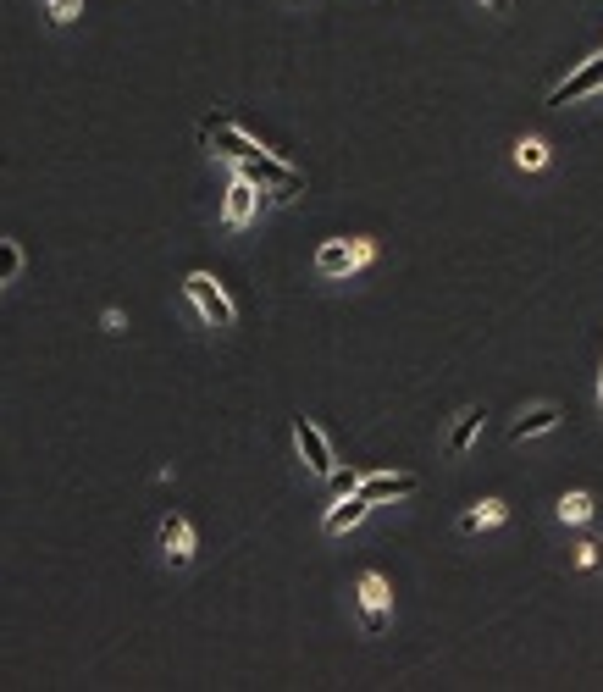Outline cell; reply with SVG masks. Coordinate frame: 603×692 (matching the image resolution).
Segmentation results:
<instances>
[{
	"label": "cell",
	"instance_id": "cell-1",
	"mask_svg": "<svg viewBox=\"0 0 603 692\" xmlns=\"http://www.w3.org/2000/svg\"><path fill=\"white\" fill-rule=\"evenodd\" d=\"M233 172L238 178H249L261 194H272V200H294L299 189H305V178H299L288 161H277V156H255V161H233Z\"/></svg>",
	"mask_w": 603,
	"mask_h": 692
},
{
	"label": "cell",
	"instance_id": "cell-2",
	"mask_svg": "<svg viewBox=\"0 0 603 692\" xmlns=\"http://www.w3.org/2000/svg\"><path fill=\"white\" fill-rule=\"evenodd\" d=\"M183 288H189V299L200 305V316H205L211 327H233V322H238L233 299L222 294V283H216L211 272H189V277H183Z\"/></svg>",
	"mask_w": 603,
	"mask_h": 692
},
{
	"label": "cell",
	"instance_id": "cell-3",
	"mask_svg": "<svg viewBox=\"0 0 603 692\" xmlns=\"http://www.w3.org/2000/svg\"><path fill=\"white\" fill-rule=\"evenodd\" d=\"M200 139L211 144L216 156H227V161H255V156H266L261 144L249 139V133H238L227 117H205V122H200Z\"/></svg>",
	"mask_w": 603,
	"mask_h": 692
},
{
	"label": "cell",
	"instance_id": "cell-4",
	"mask_svg": "<svg viewBox=\"0 0 603 692\" xmlns=\"http://www.w3.org/2000/svg\"><path fill=\"white\" fill-rule=\"evenodd\" d=\"M371 261V239H332L316 250V272L321 277H349Z\"/></svg>",
	"mask_w": 603,
	"mask_h": 692
},
{
	"label": "cell",
	"instance_id": "cell-5",
	"mask_svg": "<svg viewBox=\"0 0 603 692\" xmlns=\"http://www.w3.org/2000/svg\"><path fill=\"white\" fill-rule=\"evenodd\" d=\"M294 443H299V454H305V466L316 471V477H327V471L338 466V454H332L327 432H321L310 416H294Z\"/></svg>",
	"mask_w": 603,
	"mask_h": 692
},
{
	"label": "cell",
	"instance_id": "cell-6",
	"mask_svg": "<svg viewBox=\"0 0 603 692\" xmlns=\"http://www.w3.org/2000/svg\"><path fill=\"white\" fill-rule=\"evenodd\" d=\"M388 582H382V576L377 571H366V576H360V621H366V632L371 637H377L382 632V626H388Z\"/></svg>",
	"mask_w": 603,
	"mask_h": 692
},
{
	"label": "cell",
	"instance_id": "cell-7",
	"mask_svg": "<svg viewBox=\"0 0 603 692\" xmlns=\"http://www.w3.org/2000/svg\"><path fill=\"white\" fill-rule=\"evenodd\" d=\"M592 89H603V56H592V61H581L576 72H570L565 84L548 95V106H570V100H581V95H592Z\"/></svg>",
	"mask_w": 603,
	"mask_h": 692
},
{
	"label": "cell",
	"instance_id": "cell-8",
	"mask_svg": "<svg viewBox=\"0 0 603 692\" xmlns=\"http://www.w3.org/2000/svg\"><path fill=\"white\" fill-rule=\"evenodd\" d=\"M415 488H421V482H415L410 471H377V477H360L355 493H366L371 504H388V499H410Z\"/></svg>",
	"mask_w": 603,
	"mask_h": 692
},
{
	"label": "cell",
	"instance_id": "cell-9",
	"mask_svg": "<svg viewBox=\"0 0 603 692\" xmlns=\"http://www.w3.org/2000/svg\"><path fill=\"white\" fill-rule=\"evenodd\" d=\"M255 205H261V189L233 172V183H227V200H222V222L227 227H244L249 216H255Z\"/></svg>",
	"mask_w": 603,
	"mask_h": 692
},
{
	"label": "cell",
	"instance_id": "cell-10",
	"mask_svg": "<svg viewBox=\"0 0 603 692\" xmlns=\"http://www.w3.org/2000/svg\"><path fill=\"white\" fill-rule=\"evenodd\" d=\"M161 549L172 565H189L194 560V526L183 521V515H166L161 521Z\"/></svg>",
	"mask_w": 603,
	"mask_h": 692
},
{
	"label": "cell",
	"instance_id": "cell-11",
	"mask_svg": "<svg viewBox=\"0 0 603 692\" xmlns=\"http://www.w3.org/2000/svg\"><path fill=\"white\" fill-rule=\"evenodd\" d=\"M366 510H371L366 493H343V504H332V510H327V532L338 537V532H349V526H360V521H366Z\"/></svg>",
	"mask_w": 603,
	"mask_h": 692
},
{
	"label": "cell",
	"instance_id": "cell-12",
	"mask_svg": "<svg viewBox=\"0 0 603 692\" xmlns=\"http://www.w3.org/2000/svg\"><path fill=\"white\" fill-rule=\"evenodd\" d=\"M554 427H559V410L554 405H537V410H526V416L515 421V443L537 438V432H554Z\"/></svg>",
	"mask_w": 603,
	"mask_h": 692
},
{
	"label": "cell",
	"instance_id": "cell-13",
	"mask_svg": "<svg viewBox=\"0 0 603 692\" xmlns=\"http://www.w3.org/2000/svg\"><path fill=\"white\" fill-rule=\"evenodd\" d=\"M482 410H460V421H454V432H449V454H465L476 443V432H482Z\"/></svg>",
	"mask_w": 603,
	"mask_h": 692
},
{
	"label": "cell",
	"instance_id": "cell-14",
	"mask_svg": "<svg viewBox=\"0 0 603 692\" xmlns=\"http://www.w3.org/2000/svg\"><path fill=\"white\" fill-rule=\"evenodd\" d=\"M498 521H504V504H498V499H487L482 510L460 515V532H482V526H498Z\"/></svg>",
	"mask_w": 603,
	"mask_h": 692
},
{
	"label": "cell",
	"instance_id": "cell-15",
	"mask_svg": "<svg viewBox=\"0 0 603 692\" xmlns=\"http://www.w3.org/2000/svg\"><path fill=\"white\" fill-rule=\"evenodd\" d=\"M515 161H521L526 172H537V167L548 161V144H543V139H521V144H515Z\"/></svg>",
	"mask_w": 603,
	"mask_h": 692
},
{
	"label": "cell",
	"instance_id": "cell-16",
	"mask_svg": "<svg viewBox=\"0 0 603 692\" xmlns=\"http://www.w3.org/2000/svg\"><path fill=\"white\" fill-rule=\"evenodd\" d=\"M587 515H592L587 493H565V499H559V521H587Z\"/></svg>",
	"mask_w": 603,
	"mask_h": 692
},
{
	"label": "cell",
	"instance_id": "cell-17",
	"mask_svg": "<svg viewBox=\"0 0 603 692\" xmlns=\"http://www.w3.org/2000/svg\"><path fill=\"white\" fill-rule=\"evenodd\" d=\"M17 272H23V250L12 239H0V283H12Z\"/></svg>",
	"mask_w": 603,
	"mask_h": 692
},
{
	"label": "cell",
	"instance_id": "cell-18",
	"mask_svg": "<svg viewBox=\"0 0 603 692\" xmlns=\"http://www.w3.org/2000/svg\"><path fill=\"white\" fill-rule=\"evenodd\" d=\"M327 482H332V493H355L360 488V477H355V471H343V466H332Z\"/></svg>",
	"mask_w": 603,
	"mask_h": 692
},
{
	"label": "cell",
	"instance_id": "cell-19",
	"mask_svg": "<svg viewBox=\"0 0 603 692\" xmlns=\"http://www.w3.org/2000/svg\"><path fill=\"white\" fill-rule=\"evenodd\" d=\"M83 0H50V23H72Z\"/></svg>",
	"mask_w": 603,
	"mask_h": 692
},
{
	"label": "cell",
	"instance_id": "cell-20",
	"mask_svg": "<svg viewBox=\"0 0 603 692\" xmlns=\"http://www.w3.org/2000/svg\"><path fill=\"white\" fill-rule=\"evenodd\" d=\"M487 12H509V0H482Z\"/></svg>",
	"mask_w": 603,
	"mask_h": 692
},
{
	"label": "cell",
	"instance_id": "cell-21",
	"mask_svg": "<svg viewBox=\"0 0 603 692\" xmlns=\"http://www.w3.org/2000/svg\"><path fill=\"white\" fill-rule=\"evenodd\" d=\"M598 405H603V394H598Z\"/></svg>",
	"mask_w": 603,
	"mask_h": 692
}]
</instances>
